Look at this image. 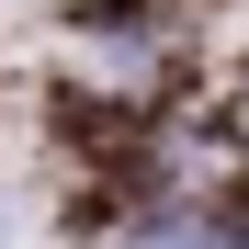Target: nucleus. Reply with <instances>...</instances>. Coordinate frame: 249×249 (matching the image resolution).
<instances>
[{
    "instance_id": "obj_1",
    "label": "nucleus",
    "mask_w": 249,
    "mask_h": 249,
    "mask_svg": "<svg viewBox=\"0 0 249 249\" xmlns=\"http://www.w3.org/2000/svg\"><path fill=\"white\" fill-rule=\"evenodd\" d=\"M136 249H204V238H136Z\"/></svg>"
}]
</instances>
